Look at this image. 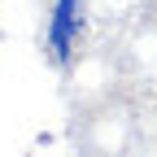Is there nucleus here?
<instances>
[{
	"label": "nucleus",
	"instance_id": "obj_1",
	"mask_svg": "<svg viewBox=\"0 0 157 157\" xmlns=\"http://www.w3.org/2000/svg\"><path fill=\"white\" fill-rule=\"evenodd\" d=\"M70 31H74V0H57V17H52V57L70 52Z\"/></svg>",
	"mask_w": 157,
	"mask_h": 157
}]
</instances>
